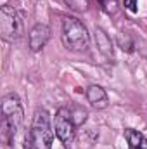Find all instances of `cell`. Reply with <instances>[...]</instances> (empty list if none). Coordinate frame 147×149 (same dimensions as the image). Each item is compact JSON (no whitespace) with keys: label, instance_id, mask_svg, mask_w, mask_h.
Returning a JSON list of instances; mask_svg holds the SVG:
<instances>
[{"label":"cell","instance_id":"cell-8","mask_svg":"<svg viewBox=\"0 0 147 149\" xmlns=\"http://www.w3.org/2000/svg\"><path fill=\"white\" fill-rule=\"evenodd\" d=\"M125 139L128 142V149H147V137L135 128H126Z\"/></svg>","mask_w":147,"mask_h":149},{"label":"cell","instance_id":"cell-7","mask_svg":"<svg viewBox=\"0 0 147 149\" xmlns=\"http://www.w3.org/2000/svg\"><path fill=\"white\" fill-rule=\"evenodd\" d=\"M87 101L95 108V109H104L109 104L107 94L101 85H90L87 88Z\"/></svg>","mask_w":147,"mask_h":149},{"label":"cell","instance_id":"cell-3","mask_svg":"<svg viewBox=\"0 0 147 149\" xmlns=\"http://www.w3.org/2000/svg\"><path fill=\"white\" fill-rule=\"evenodd\" d=\"M61 40L68 50L83 52L90 47V33L87 26L73 16H64L61 24Z\"/></svg>","mask_w":147,"mask_h":149},{"label":"cell","instance_id":"cell-10","mask_svg":"<svg viewBox=\"0 0 147 149\" xmlns=\"http://www.w3.org/2000/svg\"><path fill=\"white\" fill-rule=\"evenodd\" d=\"M71 9L78 10V12H83L88 9V0H64Z\"/></svg>","mask_w":147,"mask_h":149},{"label":"cell","instance_id":"cell-12","mask_svg":"<svg viewBox=\"0 0 147 149\" xmlns=\"http://www.w3.org/2000/svg\"><path fill=\"white\" fill-rule=\"evenodd\" d=\"M99 2H101L104 7H107V3H109V0H99ZM111 2H114V0H111Z\"/></svg>","mask_w":147,"mask_h":149},{"label":"cell","instance_id":"cell-2","mask_svg":"<svg viewBox=\"0 0 147 149\" xmlns=\"http://www.w3.org/2000/svg\"><path fill=\"white\" fill-rule=\"evenodd\" d=\"M52 142L54 127L50 125V114L45 109H37L26 134V149H52Z\"/></svg>","mask_w":147,"mask_h":149},{"label":"cell","instance_id":"cell-13","mask_svg":"<svg viewBox=\"0 0 147 149\" xmlns=\"http://www.w3.org/2000/svg\"><path fill=\"white\" fill-rule=\"evenodd\" d=\"M3 2H5V0H2V5H3Z\"/></svg>","mask_w":147,"mask_h":149},{"label":"cell","instance_id":"cell-6","mask_svg":"<svg viewBox=\"0 0 147 149\" xmlns=\"http://www.w3.org/2000/svg\"><path fill=\"white\" fill-rule=\"evenodd\" d=\"M49 38H50V28L47 24H42V23L35 24L28 33V47H30V50L31 52L42 50L47 45Z\"/></svg>","mask_w":147,"mask_h":149},{"label":"cell","instance_id":"cell-1","mask_svg":"<svg viewBox=\"0 0 147 149\" xmlns=\"http://www.w3.org/2000/svg\"><path fill=\"white\" fill-rule=\"evenodd\" d=\"M23 104L16 94H5L2 97V141L10 146L14 135L23 123Z\"/></svg>","mask_w":147,"mask_h":149},{"label":"cell","instance_id":"cell-11","mask_svg":"<svg viewBox=\"0 0 147 149\" xmlns=\"http://www.w3.org/2000/svg\"><path fill=\"white\" fill-rule=\"evenodd\" d=\"M137 5H139V0H125V7L133 14L137 12Z\"/></svg>","mask_w":147,"mask_h":149},{"label":"cell","instance_id":"cell-4","mask_svg":"<svg viewBox=\"0 0 147 149\" xmlns=\"http://www.w3.org/2000/svg\"><path fill=\"white\" fill-rule=\"evenodd\" d=\"M23 35V19L19 12L10 5L0 7V37L3 42H16Z\"/></svg>","mask_w":147,"mask_h":149},{"label":"cell","instance_id":"cell-5","mask_svg":"<svg viewBox=\"0 0 147 149\" xmlns=\"http://www.w3.org/2000/svg\"><path fill=\"white\" fill-rule=\"evenodd\" d=\"M54 134L66 148H69V144L74 141L76 123L71 116L69 108H59L57 109L55 118H54Z\"/></svg>","mask_w":147,"mask_h":149},{"label":"cell","instance_id":"cell-9","mask_svg":"<svg viewBox=\"0 0 147 149\" xmlns=\"http://www.w3.org/2000/svg\"><path fill=\"white\" fill-rule=\"evenodd\" d=\"M69 111H71V116H73L74 123H76V127H78V125H81V123L87 120V116H88L87 109H83V108H80V106L69 108Z\"/></svg>","mask_w":147,"mask_h":149}]
</instances>
